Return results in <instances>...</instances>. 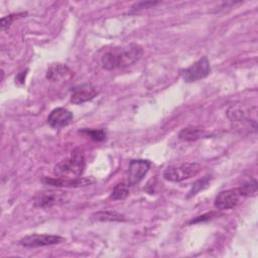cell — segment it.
<instances>
[{
    "label": "cell",
    "instance_id": "6da1fadb",
    "mask_svg": "<svg viewBox=\"0 0 258 258\" xmlns=\"http://www.w3.org/2000/svg\"><path fill=\"white\" fill-rule=\"evenodd\" d=\"M143 54V48L137 43H130L123 46H116L105 52L101 58L102 67L112 71L123 69L134 64Z\"/></svg>",
    "mask_w": 258,
    "mask_h": 258
},
{
    "label": "cell",
    "instance_id": "9c48e42d",
    "mask_svg": "<svg viewBox=\"0 0 258 258\" xmlns=\"http://www.w3.org/2000/svg\"><path fill=\"white\" fill-rule=\"evenodd\" d=\"M64 199L66 192L59 190H45L36 196L34 206L41 209H49L55 205L63 203Z\"/></svg>",
    "mask_w": 258,
    "mask_h": 258
},
{
    "label": "cell",
    "instance_id": "44dd1931",
    "mask_svg": "<svg viewBox=\"0 0 258 258\" xmlns=\"http://www.w3.org/2000/svg\"><path fill=\"white\" fill-rule=\"evenodd\" d=\"M158 4V2H153V1H146V2H138L136 4H134L132 7H131V11L130 12H135V11H139L141 9H144V8H149L150 6H154Z\"/></svg>",
    "mask_w": 258,
    "mask_h": 258
},
{
    "label": "cell",
    "instance_id": "8992f818",
    "mask_svg": "<svg viewBox=\"0 0 258 258\" xmlns=\"http://www.w3.org/2000/svg\"><path fill=\"white\" fill-rule=\"evenodd\" d=\"M210 72L211 66L209 58L203 56L182 72V78L185 83H192L206 78L209 76Z\"/></svg>",
    "mask_w": 258,
    "mask_h": 258
},
{
    "label": "cell",
    "instance_id": "8fae6325",
    "mask_svg": "<svg viewBox=\"0 0 258 258\" xmlns=\"http://www.w3.org/2000/svg\"><path fill=\"white\" fill-rule=\"evenodd\" d=\"M42 182L56 187H79L90 185L94 182L92 177H77V178H61V177H43Z\"/></svg>",
    "mask_w": 258,
    "mask_h": 258
},
{
    "label": "cell",
    "instance_id": "ba28073f",
    "mask_svg": "<svg viewBox=\"0 0 258 258\" xmlns=\"http://www.w3.org/2000/svg\"><path fill=\"white\" fill-rule=\"evenodd\" d=\"M99 91L91 83H85L74 87L71 91V102L74 104H83L94 99Z\"/></svg>",
    "mask_w": 258,
    "mask_h": 258
},
{
    "label": "cell",
    "instance_id": "e0dca14e",
    "mask_svg": "<svg viewBox=\"0 0 258 258\" xmlns=\"http://www.w3.org/2000/svg\"><path fill=\"white\" fill-rule=\"evenodd\" d=\"M211 179H212V176H211L210 174H208V175H205L204 177H202L201 179L197 180V181L192 184L190 190L188 191L187 198H190V197L197 195L199 191H201L202 189H204L205 187H207V186L209 185Z\"/></svg>",
    "mask_w": 258,
    "mask_h": 258
},
{
    "label": "cell",
    "instance_id": "7c38bea8",
    "mask_svg": "<svg viewBox=\"0 0 258 258\" xmlns=\"http://www.w3.org/2000/svg\"><path fill=\"white\" fill-rule=\"evenodd\" d=\"M73 119H74V115L70 110L63 107H58L53 109L49 113L47 117V123L52 128L58 129L71 124Z\"/></svg>",
    "mask_w": 258,
    "mask_h": 258
},
{
    "label": "cell",
    "instance_id": "3957f363",
    "mask_svg": "<svg viewBox=\"0 0 258 258\" xmlns=\"http://www.w3.org/2000/svg\"><path fill=\"white\" fill-rule=\"evenodd\" d=\"M202 170V165L197 162H183L168 166L164 172L163 177L171 182H180L196 176Z\"/></svg>",
    "mask_w": 258,
    "mask_h": 258
},
{
    "label": "cell",
    "instance_id": "ac0fdd59",
    "mask_svg": "<svg viewBox=\"0 0 258 258\" xmlns=\"http://www.w3.org/2000/svg\"><path fill=\"white\" fill-rule=\"evenodd\" d=\"M238 190L241 197H249L253 196L257 191V181L256 179H252L248 182H245L243 185L238 187Z\"/></svg>",
    "mask_w": 258,
    "mask_h": 258
},
{
    "label": "cell",
    "instance_id": "2e32d148",
    "mask_svg": "<svg viewBox=\"0 0 258 258\" xmlns=\"http://www.w3.org/2000/svg\"><path fill=\"white\" fill-rule=\"evenodd\" d=\"M129 184L128 182L122 181L117 183L114 187L113 190L111 192V199L115 200V201H120V200H124L128 197L129 195Z\"/></svg>",
    "mask_w": 258,
    "mask_h": 258
},
{
    "label": "cell",
    "instance_id": "277c9868",
    "mask_svg": "<svg viewBox=\"0 0 258 258\" xmlns=\"http://www.w3.org/2000/svg\"><path fill=\"white\" fill-rule=\"evenodd\" d=\"M228 118L234 124V127L241 133L245 131L256 132L257 121L256 118H251L248 112L240 106L232 105L227 111Z\"/></svg>",
    "mask_w": 258,
    "mask_h": 258
},
{
    "label": "cell",
    "instance_id": "4fadbf2b",
    "mask_svg": "<svg viewBox=\"0 0 258 258\" xmlns=\"http://www.w3.org/2000/svg\"><path fill=\"white\" fill-rule=\"evenodd\" d=\"M72 76V71L62 63H51L46 71V79L51 82L68 80Z\"/></svg>",
    "mask_w": 258,
    "mask_h": 258
},
{
    "label": "cell",
    "instance_id": "ffe728a7",
    "mask_svg": "<svg viewBox=\"0 0 258 258\" xmlns=\"http://www.w3.org/2000/svg\"><path fill=\"white\" fill-rule=\"evenodd\" d=\"M24 13H19V14H11V15H8L6 17H3L1 19V28L2 30H5L7 28H9V26L11 25V23L13 22V20H15V18H17V16H20Z\"/></svg>",
    "mask_w": 258,
    "mask_h": 258
},
{
    "label": "cell",
    "instance_id": "5b68a950",
    "mask_svg": "<svg viewBox=\"0 0 258 258\" xmlns=\"http://www.w3.org/2000/svg\"><path fill=\"white\" fill-rule=\"evenodd\" d=\"M64 238L58 235H51V234H31L21 238L18 241V244L22 247L26 248H36V247H43V246H50L62 243Z\"/></svg>",
    "mask_w": 258,
    "mask_h": 258
},
{
    "label": "cell",
    "instance_id": "30bf717a",
    "mask_svg": "<svg viewBox=\"0 0 258 258\" xmlns=\"http://www.w3.org/2000/svg\"><path fill=\"white\" fill-rule=\"evenodd\" d=\"M240 192L238 188H231L222 190L215 199L214 206L218 210H229L237 206L240 200Z\"/></svg>",
    "mask_w": 258,
    "mask_h": 258
},
{
    "label": "cell",
    "instance_id": "7a4b0ae2",
    "mask_svg": "<svg viewBox=\"0 0 258 258\" xmlns=\"http://www.w3.org/2000/svg\"><path fill=\"white\" fill-rule=\"evenodd\" d=\"M85 157L81 151L75 150L72 154L56 163L53 167V174L61 178L80 177L85 170Z\"/></svg>",
    "mask_w": 258,
    "mask_h": 258
},
{
    "label": "cell",
    "instance_id": "9a60e30c",
    "mask_svg": "<svg viewBox=\"0 0 258 258\" xmlns=\"http://www.w3.org/2000/svg\"><path fill=\"white\" fill-rule=\"evenodd\" d=\"M204 135V131L202 129L199 128H184L182 129L179 134L178 137L179 139L183 140V141H195L199 138H201Z\"/></svg>",
    "mask_w": 258,
    "mask_h": 258
},
{
    "label": "cell",
    "instance_id": "52a82bcc",
    "mask_svg": "<svg viewBox=\"0 0 258 258\" xmlns=\"http://www.w3.org/2000/svg\"><path fill=\"white\" fill-rule=\"evenodd\" d=\"M151 162L146 159H135L129 164L127 171V182L129 185H134L140 182L148 172Z\"/></svg>",
    "mask_w": 258,
    "mask_h": 258
},
{
    "label": "cell",
    "instance_id": "5bb4252c",
    "mask_svg": "<svg viewBox=\"0 0 258 258\" xmlns=\"http://www.w3.org/2000/svg\"><path fill=\"white\" fill-rule=\"evenodd\" d=\"M91 219L98 222H122L125 221V217L115 211H99L92 215Z\"/></svg>",
    "mask_w": 258,
    "mask_h": 258
},
{
    "label": "cell",
    "instance_id": "d6986e66",
    "mask_svg": "<svg viewBox=\"0 0 258 258\" xmlns=\"http://www.w3.org/2000/svg\"><path fill=\"white\" fill-rule=\"evenodd\" d=\"M80 132L86 134L94 141H104L106 139V132L102 129H82Z\"/></svg>",
    "mask_w": 258,
    "mask_h": 258
}]
</instances>
